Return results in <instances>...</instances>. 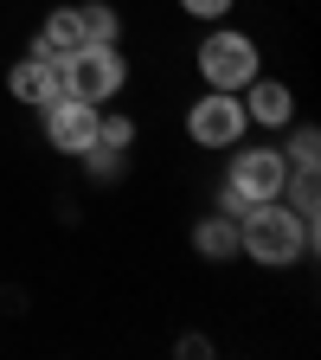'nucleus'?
Masks as SVG:
<instances>
[{
    "mask_svg": "<svg viewBox=\"0 0 321 360\" xmlns=\"http://www.w3.org/2000/svg\"><path fill=\"white\" fill-rule=\"evenodd\" d=\"M7 97L26 103V110H45L52 97H65V90H58V58H45V52L13 58V71H7Z\"/></svg>",
    "mask_w": 321,
    "mask_h": 360,
    "instance_id": "nucleus-7",
    "label": "nucleus"
},
{
    "mask_svg": "<svg viewBox=\"0 0 321 360\" xmlns=\"http://www.w3.org/2000/svg\"><path fill=\"white\" fill-rule=\"evenodd\" d=\"M244 129H251V116H244L238 90H206V97L187 110V135H193L199 148H238Z\"/></svg>",
    "mask_w": 321,
    "mask_h": 360,
    "instance_id": "nucleus-5",
    "label": "nucleus"
},
{
    "mask_svg": "<svg viewBox=\"0 0 321 360\" xmlns=\"http://www.w3.org/2000/svg\"><path fill=\"white\" fill-rule=\"evenodd\" d=\"M77 161L90 167V180H122V167H129V155H122V148H103V142H90Z\"/></svg>",
    "mask_w": 321,
    "mask_h": 360,
    "instance_id": "nucleus-15",
    "label": "nucleus"
},
{
    "mask_svg": "<svg viewBox=\"0 0 321 360\" xmlns=\"http://www.w3.org/2000/svg\"><path fill=\"white\" fill-rule=\"evenodd\" d=\"M77 45H84L77 7H52L39 20V32H32V52H45V58H65V52H77Z\"/></svg>",
    "mask_w": 321,
    "mask_h": 360,
    "instance_id": "nucleus-10",
    "label": "nucleus"
},
{
    "mask_svg": "<svg viewBox=\"0 0 321 360\" xmlns=\"http://www.w3.org/2000/svg\"><path fill=\"white\" fill-rule=\"evenodd\" d=\"M283 161H289V167H321V129H315V122H296V129H289Z\"/></svg>",
    "mask_w": 321,
    "mask_h": 360,
    "instance_id": "nucleus-13",
    "label": "nucleus"
},
{
    "mask_svg": "<svg viewBox=\"0 0 321 360\" xmlns=\"http://www.w3.org/2000/svg\"><path fill=\"white\" fill-rule=\"evenodd\" d=\"M122 84H129V58H122V45H97V39H84L77 52L58 58V90L77 103H116L122 97Z\"/></svg>",
    "mask_w": 321,
    "mask_h": 360,
    "instance_id": "nucleus-2",
    "label": "nucleus"
},
{
    "mask_svg": "<svg viewBox=\"0 0 321 360\" xmlns=\"http://www.w3.org/2000/svg\"><path fill=\"white\" fill-rule=\"evenodd\" d=\"M180 7H187L193 20H206V26H218L225 13H232V7H238V0H180Z\"/></svg>",
    "mask_w": 321,
    "mask_h": 360,
    "instance_id": "nucleus-16",
    "label": "nucleus"
},
{
    "mask_svg": "<svg viewBox=\"0 0 321 360\" xmlns=\"http://www.w3.org/2000/svg\"><path fill=\"white\" fill-rule=\"evenodd\" d=\"M77 26H84V39H97V45H122V20H116L110 0H77Z\"/></svg>",
    "mask_w": 321,
    "mask_h": 360,
    "instance_id": "nucleus-12",
    "label": "nucleus"
},
{
    "mask_svg": "<svg viewBox=\"0 0 321 360\" xmlns=\"http://www.w3.org/2000/svg\"><path fill=\"white\" fill-rule=\"evenodd\" d=\"M97 142L103 148H135V116H122V110H97Z\"/></svg>",
    "mask_w": 321,
    "mask_h": 360,
    "instance_id": "nucleus-14",
    "label": "nucleus"
},
{
    "mask_svg": "<svg viewBox=\"0 0 321 360\" xmlns=\"http://www.w3.org/2000/svg\"><path fill=\"white\" fill-rule=\"evenodd\" d=\"M238 97H244V116H251L257 129H289V122H296V90L277 84V77H263V71L238 90Z\"/></svg>",
    "mask_w": 321,
    "mask_h": 360,
    "instance_id": "nucleus-8",
    "label": "nucleus"
},
{
    "mask_svg": "<svg viewBox=\"0 0 321 360\" xmlns=\"http://www.w3.org/2000/svg\"><path fill=\"white\" fill-rule=\"evenodd\" d=\"M173 354H212V341H206V335H180Z\"/></svg>",
    "mask_w": 321,
    "mask_h": 360,
    "instance_id": "nucleus-17",
    "label": "nucleus"
},
{
    "mask_svg": "<svg viewBox=\"0 0 321 360\" xmlns=\"http://www.w3.org/2000/svg\"><path fill=\"white\" fill-rule=\"evenodd\" d=\"M257 71H263V52H257L251 32L212 26V32L199 39V77H206V90H244Z\"/></svg>",
    "mask_w": 321,
    "mask_h": 360,
    "instance_id": "nucleus-4",
    "label": "nucleus"
},
{
    "mask_svg": "<svg viewBox=\"0 0 321 360\" xmlns=\"http://www.w3.org/2000/svg\"><path fill=\"white\" fill-rule=\"evenodd\" d=\"M277 200L315 225V212H321V174H315V167H289V180H283V193H277Z\"/></svg>",
    "mask_w": 321,
    "mask_h": 360,
    "instance_id": "nucleus-11",
    "label": "nucleus"
},
{
    "mask_svg": "<svg viewBox=\"0 0 321 360\" xmlns=\"http://www.w3.org/2000/svg\"><path fill=\"white\" fill-rule=\"evenodd\" d=\"M308 251H315V225L283 200H257L238 212V257H251L257 270H289Z\"/></svg>",
    "mask_w": 321,
    "mask_h": 360,
    "instance_id": "nucleus-1",
    "label": "nucleus"
},
{
    "mask_svg": "<svg viewBox=\"0 0 321 360\" xmlns=\"http://www.w3.org/2000/svg\"><path fill=\"white\" fill-rule=\"evenodd\" d=\"M193 251L206 257V264H232L238 257V212H206L199 225H193Z\"/></svg>",
    "mask_w": 321,
    "mask_h": 360,
    "instance_id": "nucleus-9",
    "label": "nucleus"
},
{
    "mask_svg": "<svg viewBox=\"0 0 321 360\" xmlns=\"http://www.w3.org/2000/svg\"><path fill=\"white\" fill-rule=\"evenodd\" d=\"M283 180H289V161L283 148H232V174H225V187H218V206L225 212H244L257 200H277L283 193Z\"/></svg>",
    "mask_w": 321,
    "mask_h": 360,
    "instance_id": "nucleus-3",
    "label": "nucleus"
},
{
    "mask_svg": "<svg viewBox=\"0 0 321 360\" xmlns=\"http://www.w3.org/2000/svg\"><path fill=\"white\" fill-rule=\"evenodd\" d=\"M97 110L103 103H77V97H52V103H45L39 110V122H45V142H52L58 155H84L90 142H97Z\"/></svg>",
    "mask_w": 321,
    "mask_h": 360,
    "instance_id": "nucleus-6",
    "label": "nucleus"
}]
</instances>
